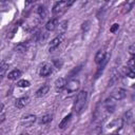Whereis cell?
Returning a JSON list of instances; mask_svg holds the SVG:
<instances>
[{"mask_svg":"<svg viewBox=\"0 0 135 135\" xmlns=\"http://www.w3.org/2000/svg\"><path fill=\"white\" fill-rule=\"evenodd\" d=\"M71 118H72V114H68L66 116H64L62 118V120L59 122V129H65L69 124V122L71 121Z\"/></svg>","mask_w":135,"mask_h":135,"instance_id":"16","label":"cell"},{"mask_svg":"<svg viewBox=\"0 0 135 135\" xmlns=\"http://www.w3.org/2000/svg\"><path fill=\"white\" fill-rule=\"evenodd\" d=\"M134 3H135V0H128V1H127V3H126V4H124V6H123L122 13H123V14H126V13L130 12V11L132 9V7H133Z\"/></svg>","mask_w":135,"mask_h":135,"instance_id":"18","label":"cell"},{"mask_svg":"<svg viewBox=\"0 0 135 135\" xmlns=\"http://www.w3.org/2000/svg\"><path fill=\"white\" fill-rule=\"evenodd\" d=\"M26 50H27V44L24 43V42L18 43V44L14 47V51L17 52V53H24V52H26Z\"/></svg>","mask_w":135,"mask_h":135,"instance_id":"17","label":"cell"},{"mask_svg":"<svg viewBox=\"0 0 135 135\" xmlns=\"http://www.w3.org/2000/svg\"><path fill=\"white\" fill-rule=\"evenodd\" d=\"M122 127H123V120H122V118H119V119H115L112 122H110L108 126V129L110 132L117 133Z\"/></svg>","mask_w":135,"mask_h":135,"instance_id":"4","label":"cell"},{"mask_svg":"<svg viewBox=\"0 0 135 135\" xmlns=\"http://www.w3.org/2000/svg\"><path fill=\"white\" fill-rule=\"evenodd\" d=\"M107 53L104 50H99L96 55H95V62L97 64H101V63H104L105 60H107Z\"/></svg>","mask_w":135,"mask_h":135,"instance_id":"8","label":"cell"},{"mask_svg":"<svg viewBox=\"0 0 135 135\" xmlns=\"http://www.w3.org/2000/svg\"><path fill=\"white\" fill-rule=\"evenodd\" d=\"M126 95H127V92H126L124 89H122V88H117V89H115V90L112 92L111 97H113L115 100L119 101V100H122V99L126 97Z\"/></svg>","mask_w":135,"mask_h":135,"instance_id":"6","label":"cell"},{"mask_svg":"<svg viewBox=\"0 0 135 135\" xmlns=\"http://www.w3.org/2000/svg\"><path fill=\"white\" fill-rule=\"evenodd\" d=\"M54 85H55V90H56L57 92H59V91H61V90H63V89L65 88L66 81H65V79H64L63 77H59V78L56 79Z\"/></svg>","mask_w":135,"mask_h":135,"instance_id":"11","label":"cell"},{"mask_svg":"<svg viewBox=\"0 0 135 135\" xmlns=\"http://www.w3.org/2000/svg\"><path fill=\"white\" fill-rule=\"evenodd\" d=\"M35 1L37 0H25V4H31V3H34Z\"/></svg>","mask_w":135,"mask_h":135,"instance_id":"30","label":"cell"},{"mask_svg":"<svg viewBox=\"0 0 135 135\" xmlns=\"http://www.w3.org/2000/svg\"><path fill=\"white\" fill-rule=\"evenodd\" d=\"M105 1H109V0H105Z\"/></svg>","mask_w":135,"mask_h":135,"instance_id":"33","label":"cell"},{"mask_svg":"<svg viewBox=\"0 0 135 135\" xmlns=\"http://www.w3.org/2000/svg\"><path fill=\"white\" fill-rule=\"evenodd\" d=\"M53 119V116L50 115V114H46V115H43L41 118H40V123L41 124H45V123H49L50 121H52Z\"/></svg>","mask_w":135,"mask_h":135,"instance_id":"19","label":"cell"},{"mask_svg":"<svg viewBox=\"0 0 135 135\" xmlns=\"http://www.w3.org/2000/svg\"><path fill=\"white\" fill-rule=\"evenodd\" d=\"M63 39H64V34L63 33H60L59 35H57L51 42H50V52H53L56 47H58L60 44H61V42L63 41Z\"/></svg>","mask_w":135,"mask_h":135,"instance_id":"5","label":"cell"},{"mask_svg":"<svg viewBox=\"0 0 135 135\" xmlns=\"http://www.w3.org/2000/svg\"><path fill=\"white\" fill-rule=\"evenodd\" d=\"M59 27L64 32V31L66 30V27H68V21H63V22H61L60 25H59Z\"/></svg>","mask_w":135,"mask_h":135,"instance_id":"29","label":"cell"},{"mask_svg":"<svg viewBox=\"0 0 135 135\" xmlns=\"http://www.w3.org/2000/svg\"><path fill=\"white\" fill-rule=\"evenodd\" d=\"M35 121H36V116L33 114H28V115H25L21 118L20 123L23 127H31Z\"/></svg>","mask_w":135,"mask_h":135,"instance_id":"7","label":"cell"},{"mask_svg":"<svg viewBox=\"0 0 135 135\" xmlns=\"http://www.w3.org/2000/svg\"><path fill=\"white\" fill-rule=\"evenodd\" d=\"M132 129H133V131L135 132V120L132 121Z\"/></svg>","mask_w":135,"mask_h":135,"instance_id":"31","label":"cell"},{"mask_svg":"<svg viewBox=\"0 0 135 135\" xmlns=\"http://www.w3.org/2000/svg\"><path fill=\"white\" fill-rule=\"evenodd\" d=\"M30 85H31V82L25 79H21L17 82V86H19V88H28Z\"/></svg>","mask_w":135,"mask_h":135,"instance_id":"22","label":"cell"},{"mask_svg":"<svg viewBox=\"0 0 135 135\" xmlns=\"http://www.w3.org/2000/svg\"><path fill=\"white\" fill-rule=\"evenodd\" d=\"M128 68H130L131 70H135V58H131L128 61Z\"/></svg>","mask_w":135,"mask_h":135,"instance_id":"25","label":"cell"},{"mask_svg":"<svg viewBox=\"0 0 135 135\" xmlns=\"http://www.w3.org/2000/svg\"><path fill=\"white\" fill-rule=\"evenodd\" d=\"M62 64H63V61H62V60H55V61H54V65H55L57 69H61Z\"/></svg>","mask_w":135,"mask_h":135,"instance_id":"28","label":"cell"},{"mask_svg":"<svg viewBox=\"0 0 135 135\" xmlns=\"http://www.w3.org/2000/svg\"><path fill=\"white\" fill-rule=\"evenodd\" d=\"M131 119H132V111H128V112H126L124 115H123V117H122L123 124L129 123V122L131 121Z\"/></svg>","mask_w":135,"mask_h":135,"instance_id":"21","label":"cell"},{"mask_svg":"<svg viewBox=\"0 0 135 135\" xmlns=\"http://www.w3.org/2000/svg\"><path fill=\"white\" fill-rule=\"evenodd\" d=\"M50 74H52V65L49 63L42 64L40 68V71H39V75L41 77H47Z\"/></svg>","mask_w":135,"mask_h":135,"instance_id":"10","label":"cell"},{"mask_svg":"<svg viewBox=\"0 0 135 135\" xmlns=\"http://www.w3.org/2000/svg\"><path fill=\"white\" fill-rule=\"evenodd\" d=\"M118 28H119V24H118V23H114V24L111 26L110 32H111V33H115L116 31H118Z\"/></svg>","mask_w":135,"mask_h":135,"instance_id":"27","label":"cell"},{"mask_svg":"<svg viewBox=\"0 0 135 135\" xmlns=\"http://www.w3.org/2000/svg\"><path fill=\"white\" fill-rule=\"evenodd\" d=\"M57 25H58V20H57L56 18H53V19H50V20L46 22V24H45V28H46V31L51 32V31L56 30Z\"/></svg>","mask_w":135,"mask_h":135,"instance_id":"14","label":"cell"},{"mask_svg":"<svg viewBox=\"0 0 135 135\" xmlns=\"http://www.w3.org/2000/svg\"><path fill=\"white\" fill-rule=\"evenodd\" d=\"M89 28H90V21H84L82 24H81V30H82V32H88L89 31Z\"/></svg>","mask_w":135,"mask_h":135,"instance_id":"24","label":"cell"},{"mask_svg":"<svg viewBox=\"0 0 135 135\" xmlns=\"http://www.w3.org/2000/svg\"><path fill=\"white\" fill-rule=\"evenodd\" d=\"M115 99L113 97H110V98H107L104 100V108L105 110L109 112V113H113L115 108H116V104H115Z\"/></svg>","mask_w":135,"mask_h":135,"instance_id":"9","label":"cell"},{"mask_svg":"<svg viewBox=\"0 0 135 135\" xmlns=\"http://www.w3.org/2000/svg\"><path fill=\"white\" fill-rule=\"evenodd\" d=\"M86 100H88V92L86 91L79 92L75 99V102H74V111L77 114L81 113V111L83 110V108L86 103Z\"/></svg>","mask_w":135,"mask_h":135,"instance_id":"1","label":"cell"},{"mask_svg":"<svg viewBox=\"0 0 135 135\" xmlns=\"http://www.w3.org/2000/svg\"><path fill=\"white\" fill-rule=\"evenodd\" d=\"M28 97L27 96H23V97H20V98H18V99H16V101H15V107L17 108V109H22V108H24L27 103H28Z\"/></svg>","mask_w":135,"mask_h":135,"instance_id":"12","label":"cell"},{"mask_svg":"<svg viewBox=\"0 0 135 135\" xmlns=\"http://www.w3.org/2000/svg\"><path fill=\"white\" fill-rule=\"evenodd\" d=\"M79 88H80V81L78 79H72L65 85V90H66V92L69 94H72V93L77 92L79 90Z\"/></svg>","mask_w":135,"mask_h":135,"instance_id":"3","label":"cell"},{"mask_svg":"<svg viewBox=\"0 0 135 135\" xmlns=\"http://www.w3.org/2000/svg\"><path fill=\"white\" fill-rule=\"evenodd\" d=\"M49 90H50V86H49L47 84H42V86H40V88L37 90V92H36L35 95H36L37 98H41V97L45 96L46 93H49Z\"/></svg>","mask_w":135,"mask_h":135,"instance_id":"13","label":"cell"},{"mask_svg":"<svg viewBox=\"0 0 135 135\" xmlns=\"http://www.w3.org/2000/svg\"><path fill=\"white\" fill-rule=\"evenodd\" d=\"M7 68H8V63H5L4 61H2L1 66H0V69H1V78H3L5 76V72H6Z\"/></svg>","mask_w":135,"mask_h":135,"instance_id":"23","label":"cell"},{"mask_svg":"<svg viewBox=\"0 0 135 135\" xmlns=\"http://www.w3.org/2000/svg\"><path fill=\"white\" fill-rule=\"evenodd\" d=\"M37 13H38V15L40 16V18L43 19V18L46 16V8H45L43 5H39L38 8H37Z\"/></svg>","mask_w":135,"mask_h":135,"instance_id":"20","label":"cell"},{"mask_svg":"<svg viewBox=\"0 0 135 135\" xmlns=\"http://www.w3.org/2000/svg\"><path fill=\"white\" fill-rule=\"evenodd\" d=\"M129 53H130V55L135 56V42L132 43V44L129 46Z\"/></svg>","mask_w":135,"mask_h":135,"instance_id":"26","label":"cell"},{"mask_svg":"<svg viewBox=\"0 0 135 135\" xmlns=\"http://www.w3.org/2000/svg\"><path fill=\"white\" fill-rule=\"evenodd\" d=\"M21 71L20 70H13V71H11L8 74H7V78L9 79V80H16V79H18L20 76H21Z\"/></svg>","mask_w":135,"mask_h":135,"instance_id":"15","label":"cell"},{"mask_svg":"<svg viewBox=\"0 0 135 135\" xmlns=\"http://www.w3.org/2000/svg\"><path fill=\"white\" fill-rule=\"evenodd\" d=\"M68 7L69 6L66 5V3L63 0H61V1L57 2L54 5V7H53V14L55 16H61V15H63L65 13V11L68 9Z\"/></svg>","mask_w":135,"mask_h":135,"instance_id":"2","label":"cell"},{"mask_svg":"<svg viewBox=\"0 0 135 135\" xmlns=\"http://www.w3.org/2000/svg\"><path fill=\"white\" fill-rule=\"evenodd\" d=\"M4 1H7V0H4Z\"/></svg>","mask_w":135,"mask_h":135,"instance_id":"32","label":"cell"}]
</instances>
